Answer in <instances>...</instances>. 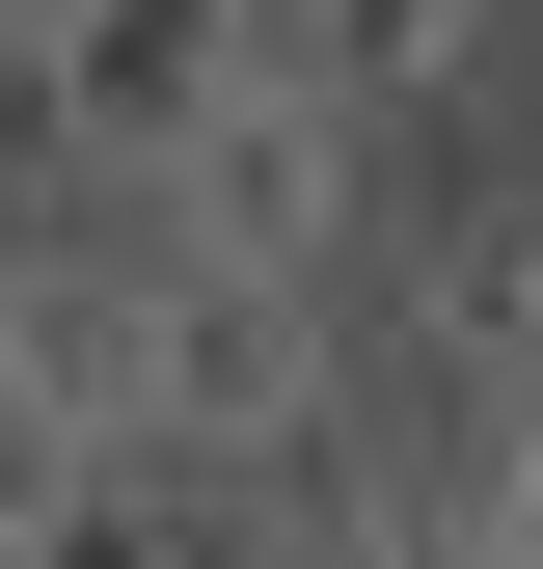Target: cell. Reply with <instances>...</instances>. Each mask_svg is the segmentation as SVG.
I'll return each mask as SVG.
<instances>
[{"label":"cell","instance_id":"cell-1","mask_svg":"<svg viewBox=\"0 0 543 569\" xmlns=\"http://www.w3.org/2000/svg\"><path fill=\"white\" fill-rule=\"evenodd\" d=\"M136 461H218V488H299V461H354V326L136 244Z\"/></svg>","mask_w":543,"mask_h":569},{"label":"cell","instance_id":"cell-2","mask_svg":"<svg viewBox=\"0 0 543 569\" xmlns=\"http://www.w3.org/2000/svg\"><path fill=\"white\" fill-rule=\"evenodd\" d=\"M354 163H381V136H326V109L245 54V109H190V163H164V271L326 299V271H354Z\"/></svg>","mask_w":543,"mask_h":569},{"label":"cell","instance_id":"cell-3","mask_svg":"<svg viewBox=\"0 0 543 569\" xmlns=\"http://www.w3.org/2000/svg\"><path fill=\"white\" fill-rule=\"evenodd\" d=\"M0 28H28V109L136 190L190 163V109H245V0H0Z\"/></svg>","mask_w":543,"mask_h":569},{"label":"cell","instance_id":"cell-4","mask_svg":"<svg viewBox=\"0 0 543 569\" xmlns=\"http://www.w3.org/2000/svg\"><path fill=\"white\" fill-rule=\"evenodd\" d=\"M407 352L462 380V435H543V190H516V218H435V244H407Z\"/></svg>","mask_w":543,"mask_h":569},{"label":"cell","instance_id":"cell-5","mask_svg":"<svg viewBox=\"0 0 543 569\" xmlns=\"http://www.w3.org/2000/svg\"><path fill=\"white\" fill-rule=\"evenodd\" d=\"M245 54H272L326 136H407V109H462V82H490V0H272Z\"/></svg>","mask_w":543,"mask_h":569},{"label":"cell","instance_id":"cell-6","mask_svg":"<svg viewBox=\"0 0 543 569\" xmlns=\"http://www.w3.org/2000/svg\"><path fill=\"white\" fill-rule=\"evenodd\" d=\"M28 380H55V435H82V488H136V244L28 271Z\"/></svg>","mask_w":543,"mask_h":569},{"label":"cell","instance_id":"cell-7","mask_svg":"<svg viewBox=\"0 0 543 569\" xmlns=\"http://www.w3.org/2000/svg\"><path fill=\"white\" fill-rule=\"evenodd\" d=\"M82 488V435H55V380H28V271H0V542Z\"/></svg>","mask_w":543,"mask_h":569},{"label":"cell","instance_id":"cell-8","mask_svg":"<svg viewBox=\"0 0 543 569\" xmlns=\"http://www.w3.org/2000/svg\"><path fill=\"white\" fill-rule=\"evenodd\" d=\"M0 569H190V542H164V488H55V516L0 542Z\"/></svg>","mask_w":543,"mask_h":569},{"label":"cell","instance_id":"cell-9","mask_svg":"<svg viewBox=\"0 0 543 569\" xmlns=\"http://www.w3.org/2000/svg\"><path fill=\"white\" fill-rule=\"evenodd\" d=\"M245 28H272V0H245Z\"/></svg>","mask_w":543,"mask_h":569}]
</instances>
